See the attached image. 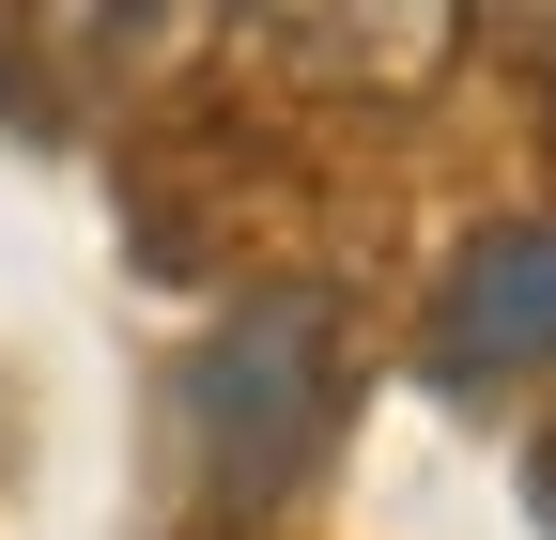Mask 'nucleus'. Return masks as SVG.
Listing matches in <instances>:
<instances>
[{
	"label": "nucleus",
	"mask_w": 556,
	"mask_h": 540,
	"mask_svg": "<svg viewBox=\"0 0 556 540\" xmlns=\"http://www.w3.org/2000/svg\"><path fill=\"white\" fill-rule=\"evenodd\" d=\"M217 31L232 0H16V78L62 124H109V108H155Z\"/></svg>",
	"instance_id": "f03ea898"
},
{
	"label": "nucleus",
	"mask_w": 556,
	"mask_h": 540,
	"mask_svg": "<svg viewBox=\"0 0 556 540\" xmlns=\"http://www.w3.org/2000/svg\"><path fill=\"white\" fill-rule=\"evenodd\" d=\"M526 494H541V510H556V433H541V463H526Z\"/></svg>",
	"instance_id": "39448f33"
},
{
	"label": "nucleus",
	"mask_w": 556,
	"mask_h": 540,
	"mask_svg": "<svg viewBox=\"0 0 556 540\" xmlns=\"http://www.w3.org/2000/svg\"><path fill=\"white\" fill-rule=\"evenodd\" d=\"M541 108H556V78H541Z\"/></svg>",
	"instance_id": "423d86ee"
},
{
	"label": "nucleus",
	"mask_w": 556,
	"mask_h": 540,
	"mask_svg": "<svg viewBox=\"0 0 556 540\" xmlns=\"http://www.w3.org/2000/svg\"><path fill=\"white\" fill-rule=\"evenodd\" d=\"M340 417V294L325 279H278L248 309L201 324L186 356V448H201V494L217 510H278L309 479V448Z\"/></svg>",
	"instance_id": "f257e3e1"
},
{
	"label": "nucleus",
	"mask_w": 556,
	"mask_h": 540,
	"mask_svg": "<svg viewBox=\"0 0 556 540\" xmlns=\"http://www.w3.org/2000/svg\"><path fill=\"white\" fill-rule=\"evenodd\" d=\"M232 16L294 93H356V108L433 93L448 47H464V0H232Z\"/></svg>",
	"instance_id": "20e7f679"
},
{
	"label": "nucleus",
	"mask_w": 556,
	"mask_h": 540,
	"mask_svg": "<svg viewBox=\"0 0 556 540\" xmlns=\"http://www.w3.org/2000/svg\"><path fill=\"white\" fill-rule=\"evenodd\" d=\"M556 356V217H495L448 247L433 309H417V371L433 386H526Z\"/></svg>",
	"instance_id": "7ed1b4c3"
}]
</instances>
